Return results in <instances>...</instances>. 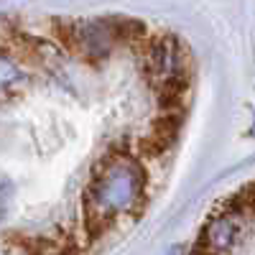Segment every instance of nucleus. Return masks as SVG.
Returning <instances> with one entry per match:
<instances>
[{
	"mask_svg": "<svg viewBox=\"0 0 255 255\" xmlns=\"http://www.w3.org/2000/svg\"><path fill=\"white\" fill-rule=\"evenodd\" d=\"M145 186V168L130 156H115L105 161L97 179L87 189V232L100 235L113 217L130 209L140 199Z\"/></svg>",
	"mask_w": 255,
	"mask_h": 255,
	"instance_id": "nucleus-1",
	"label": "nucleus"
},
{
	"mask_svg": "<svg viewBox=\"0 0 255 255\" xmlns=\"http://www.w3.org/2000/svg\"><path fill=\"white\" fill-rule=\"evenodd\" d=\"M243 220L245 217L240 215V212L222 204L217 209V215L204 225L202 235H199V243H197V250H202L207 255H225V253H230L232 248L238 245L240 235H243V227H245Z\"/></svg>",
	"mask_w": 255,
	"mask_h": 255,
	"instance_id": "nucleus-2",
	"label": "nucleus"
},
{
	"mask_svg": "<svg viewBox=\"0 0 255 255\" xmlns=\"http://www.w3.org/2000/svg\"><path fill=\"white\" fill-rule=\"evenodd\" d=\"M181 128V115L176 110H168L163 118H158L151 128V135H145L138 140V151L145 156V158H156L161 156L163 151L171 148V143L176 140V133Z\"/></svg>",
	"mask_w": 255,
	"mask_h": 255,
	"instance_id": "nucleus-3",
	"label": "nucleus"
},
{
	"mask_svg": "<svg viewBox=\"0 0 255 255\" xmlns=\"http://www.w3.org/2000/svg\"><path fill=\"white\" fill-rule=\"evenodd\" d=\"M253 135H255V123H253Z\"/></svg>",
	"mask_w": 255,
	"mask_h": 255,
	"instance_id": "nucleus-4",
	"label": "nucleus"
}]
</instances>
